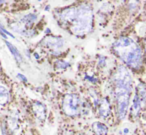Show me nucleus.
I'll use <instances>...</instances> for the list:
<instances>
[{
  "instance_id": "obj_9",
  "label": "nucleus",
  "mask_w": 146,
  "mask_h": 135,
  "mask_svg": "<svg viewBox=\"0 0 146 135\" xmlns=\"http://www.w3.org/2000/svg\"><path fill=\"white\" fill-rule=\"evenodd\" d=\"M111 113V107H110L109 101L106 98L102 99L99 103V114L101 117H107Z\"/></svg>"
},
{
  "instance_id": "obj_3",
  "label": "nucleus",
  "mask_w": 146,
  "mask_h": 135,
  "mask_svg": "<svg viewBox=\"0 0 146 135\" xmlns=\"http://www.w3.org/2000/svg\"><path fill=\"white\" fill-rule=\"evenodd\" d=\"M114 94H115L116 103H117L118 117H119V119L122 120V119L125 118L126 114H127L128 107H129V102H130L131 89L115 87Z\"/></svg>"
},
{
  "instance_id": "obj_17",
  "label": "nucleus",
  "mask_w": 146,
  "mask_h": 135,
  "mask_svg": "<svg viewBox=\"0 0 146 135\" xmlns=\"http://www.w3.org/2000/svg\"><path fill=\"white\" fill-rule=\"evenodd\" d=\"M0 31H1V32H2L3 34L5 35V36H9V37H10V38L15 39V36H14V35H13V34H11V33L9 32V31H7L5 28H3V27H2V25H0Z\"/></svg>"
},
{
  "instance_id": "obj_19",
  "label": "nucleus",
  "mask_w": 146,
  "mask_h": 135,
  "mask_svg": "<svg viewBox=\"0 0 146 135\" xmlns=\"http://www.w3.org/2000/svg\"><path fill=\"white\" fill-rule=\"evenodd\" d=\"M17 78H19L21 81H23V82H27V78L24 76V75L21 74V73H18V74H17Z\"/></svg>"
},
{
  "instance_id": "obj_7",
  "label": "nucleus",
  "mask_w": 146,
  "mask_h": 135,
  "mask_svg": "<svg viewBox=\"0 0 146 135\" xmlns=\"http://www.w3.org/2000/svg\"><path fill=\"white\" fill-rule=\"evenodd\" d=\"M77 16V7H69L61 12L60 20L63 23H71L72 24Z\"/></svg>"
},
{
  "instance_id": "obj_20",
  "label": "nucleus",
  "mask_w": 146,
  "mask_h": 135,
  "mask_svg": "<svg viewBox=\"0 0 146 135\" xmlns=\"http://www.w3.org/2000/svg\"><path fill=\"white\" fill-rule=\"evenodd\" d=\"M86 79H88L89 81H91V82H95L96 81V78H94V77H89V76H86Z\"/></svg>"
},
{
  "instance_id": "obj_1",
  "label": "nucleus",
  "mask_w": 146,
  "mask_h": 135,
  "mask_svg": "<svg viewBox=\"0 0 146 135\" xmlns=\"http://www.w3.org/2000/svg\"><path fill=\"white\" fill-rule=\"evenodd\" d=\"M112 49L114 53L127 66L133 69H139L142 66L143 63L142 49L130 37H120L113 43Z\"/></svg>"
},
{
  "instance_id": "obj_5",
  "label": "nucleus",
  "mask_w": 146,
  "mask_h": 135,
  "mask_svg": "<svg viewBox=\"0 0 146 135\" xmlns=\"http://www.w3.org/2000/svg\"><path fill=\"white\" fill-rule=\"evenodd\" d=\"M113 82L115 87L132 89V77L125 66H119L116 69L113 75Z\"/></svg>"
},
{
  "instance_id": "obj_21",
  "label": "nucleus",
  "mask_w": 146,
  "mask_h": 135,
  "mask_svg": "<svg viewBox=\"0 0 146 135\" xmlns=\"http://www.w3.org/2000/svg\"><path fill=\"white\" fill-rule=\"evenodd\" d=\"M124 133H128V129H127V128L124 129Z\"/></svg>"
},
{
  "instance_id": "obj_23",
  "label": "nucleus",
  "mask_w": 146,
  "mask_h": 135,
  "mask_svg": "<svg viewBox=\"0 0 146 135\" xmlns=\"http://www.w3.org/2000/svg\"><path fill=\"white\" fill-rule=\"evenodd\" d=\"M79 135H85V134H83V133H80V134Z\"/></svg>"
},
{
  "instance_id": "obj_22",
  "label": "nucleus",
  "mask_w": 146,
  "mask_h": 135,
  "mask_svg": "<svg viewBox=\"0 0 146 135\" xmlns=\"http://www.w3.org/2000/svg\"><path fill=\"white\" fill-rule=\"evenodd\" d=\"M2 3H4V1H0V5L2 4Z\"/></svg>"
},
{
  "instance_id": "obj_14",
  "label": "nucleus",
  "mask_w": 146,
  "mask_h": 135,
  "mask_svg": "<svg viewBox=\"0 0 146 135\" xmlns=\"http://www.w3.org/2000/svg\"><path fill=\"white\" fill-rule=\"evenodd\" d=\"M37 20V15L35 13H29V14L25 15V16L22 17L21 19V24L24 25L25 27H29Z\"/></svg>"
},
{
  "instance_id": "obj_24",
  "label": "nucleus",
  "mask_w": 146,
  "mask_h": 135,
  "mask_svg": "<svg viewBox=\"0 0 146 135\" xmlns=\"http://www.w3.org/2000/svg\"><path fill=\"white\" fill-rule=\"evenodd\" d=\"M0 25H1V24H0Z\"/></svg>"
},
{
  "instance_id": "obj_12",
  "label": "nucleus",
  "mask_w": 146,
  "mask_h": 135,
  "mask_svg": "<svg viewBox=\"0 0 146 135\" xmlns=\"http://www.w3.org/2000/svg\"><path fill=\"white\" fill-rule=\"evenodd\" d=\"M92 129L96 135H105L108 132L107 126L101 122H94L92 125Z\"/></svg>"
},
{
  "instance_id": "obj_16",
  "label": "nucleus",
  "mask_w": 146,
  "mask_h": 135,
  "mask_svg": "<svg viewBox=\"0 0 146 135\" xmlns=\"http://www.w3.org/2000/svg\"><path fill=\"white\" fill-rule=\"evenodd\" d=\"M55 66H56L57 68L65 69L69 66V63H67L66 61H63V60H58V61H56V63H55Z\"/></svg>"
},
{
  "instance_id": "obj_6",
  "label": "nucleus",
  "mask_w": 146,
  "mask_h": 135,
  "mask_svg": "<svg viewBox=\"0 0 146 135\" xmlns=\"http://www.w3.org/2000/svg\"><path fill=\"white\" fill-rule=\"evenodd\" d=\"M64 39L55 36H48L42 41V45L48 47L51 50H59L64 46Z\"/></svg>"
},
{
  "instance_id": "obj_15",
  "label": "nucleus",
  "mask_w": 146,
  "mask_h": 135,
  "mask_svg": "<svg viewBox=\"0 0 146 135\" xmlns=\"http://www.w3.org/2000/svg\"><path fill=\"white\" fill-rule=\"evenodd\" d=\"M141 106H142L141 101H140L139 97L135 94V96H134V98H133V103H132V111H133L134 114H137V113L139 112Z\"/></svg>"
},
{
  "instance_id": "obj_4",
  "label": "nucleus",
  "mask_w": 146,
  "mask_h": 135,
  "mask_svg": "<svg viewBox=\"0 0 146 135\" xmlns=\"http://www.w3.org/2000/svg\"><path fill=\"white\" fill-rule=\"evenodd\" d=\"M81 108V99L77 94H67L62 101V109L68 116H75Z\"/></svg>"
},
{
  "instance_id": "obj_8",
  "label": "nucleus",
  "mask_w": 146,
  "mask_h": 135,
  "mask_svg": "<svg viewBox=\"0 0 146 135\" xmlns=\"http://www.w3.org/2000/svg\"><path fill=\"white\" fill-rule=\"evenodd\" d=\"M32 109L34 114L39 120L43 121L46 117V107L43 103L39 102V101H34L32 105Z\"/></svg>"
},
{
  "instance_id": "obj_13",
  "label": "nucleus",
  "mask_w": 146,
  "mask_h": 135,
  "mask_svg": "<svg viewBox=\"0 0 146 135\" xmlns=\"http://www.w3.org/2000/svg\"><path fill=\"white\" fill-rule=\"evenodd\" d=\"M9 98H10V94L8 89L3 85H0V105L2 106L6 105L9 101Z\"/></svg>"
},
{
  "instance_id": "obj_10",
  "label": "nucleus",
  "mask_w": 146,
  "mask_h": 135,
  "mask_svg": "<svg viewBox=\"0 0 146 135\" xmlns=\"http://www.w3.org/2000/svg\"><path fill=\"white\" fill-rule=\"evenodd\" d=\"M5 44H6V46L8 47L9 51L11 52V54L13 55V57L15 58V60H16L17 63H21L23 61V58H22V55H21V53L18 51V49L16 48V47L14 46L13 44H11L9 41H5Z\"/></svg>"
},
{
  "instance_id": "obj_11",
  "label": "nucleus",
  "mask_w": 146,
  "mask_h": 135,
  "mask_svg": "<svg viewBox=\"0 0 146 135\" xmlns=\"http://www.w3.org/2000/svg\"><path fill=\"white\" fill-rule=\"evenodd\" d=\"M136 95L139 97L140 101L142 103V106L146 104V86L144 83H139L136 88Z\"/></svg>"
},
{
  "instance_id": "obj_2",
  "label": "nucleus",
  "mask_w": 146,
  "mask_h": 135,
  "mask_svg": "<svg viewBox=\"0 0 146 135\" xmlns=\"http://www.w3.org/2000/svg\"><path fill=\"white\" fill-rule=\"evenodd\" d=\"M93 14L88 4H81L77 7V16L71 24V31L76 35H84L92 29Z\"/></svg>"
},
{
  "instance_id": "obj_18",
  "label": "nucleus",
  "mask_w": 146,
  "mask_h": 135,
  "mask_svg": "<svg viewBox=\"0 0 146 135\" xmlns=\"http://www.w3.org/2000/svg\"><path fill=\"white\" fill-rule=\"evenodd\" d=\"M98 65L100 67H104L106 65V58L105 57H100L99 58V62H98Z\"/></svg>"
}]
</instances>
